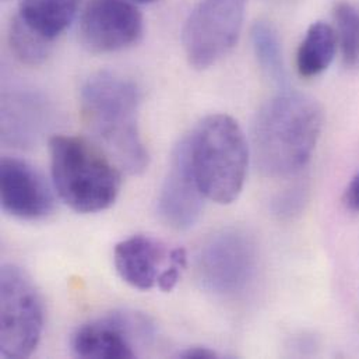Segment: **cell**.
I'll return each instance as SVG.
<instances>
[{
    "label": "cell",
    "mask_w": 359,
    "mask_h": 359,
    "mask_svg": "<svg viewBox=\"0 0 359 359\" xmlns=\"http://www.w3.org/2000/svg\"><path fill=\"white\" fill-rule=\"evenodd\" d=\"M323 128V111L309 95L283 93L269 100L253 122L257 170L269 178H288L311 161Z\"/></svg>",
    "instance_id": "1"
},
{
    "label": "cell",
    "mask_w": 359,
    "mask_h": 359,
    "mask_svg": "<svg viewBox=\"0 0 359 359\" xmlns=\"http://www.w3.org/2000/svg\"><path fill=\"white\" fill-rule=\"evenodd\" d=\"M139 107L137 84L119 73H95L80 91V109L87 129L102 151L130 175L143 174L149 167V151L137 123Z\"/></svg>",
    "instance_id": "2"
},
{
    "label": "cell",
    "mask_w": 359,
    "mask_h": 359,
    "mask_svg": "<svg viewBox=\"0 0 359 359\" xmlns=\"http://www.w3.org/2000/svg\"><path fill=\"white\" fill-rule=\"evenodd\" d=\"M205 198L229 204L241 194L249 164L246 137L235 119L210 115L178 144Z\"/></svg>",
    "instance_id": "3"
},
{
    "label": "cell",
    "mask_w": 359,
    "mask_h": 359,
    "mask_svg": "<svg viewBox=\"0 0 359 359\" xmlns=\"http://www.w3.org/2000/svg\"><path fill=\"white\" fill-rule=\"evenodd\" d=\"M52 183L62 201L80 214L109 208L122 187L121 168L102 150L74 136L49 142Z\"/></svg>",
    "instance_id": "4"
},
{
    "label": "cell",
    "mask_w": 359,
    "mask_h": 359,
    "mask_svg": "<svg viewBox=\"0 0 359 359\" xmlns=\"http://www.w3.org/2000/svg\"><path fill=\"white\" fill-rule=\"evenodd\" d=\"M43 305L28 274L14 264L0 273V354L28 358L43 332Z\"/></svg>",
    "instance_id": "5"
},
{
    "label": "cell",
    "mask_w": 359,
    "mask_h": 359,
    "mask_svg": "<svg viewBox=\"0 0 359 359\" xmlns=\"http://www.w3.org/2000/svg\"><path fill=\"white\" fill-rule=\"evenodd\" d=\"M248 0H200L183 28V48L190 66L208 69L238 42Z\"/></svg>",
    "instance_id": "6"
},
{
    "label": "cell",
    "mask_w": 359,
    "mask_h": 359,
    "mask_svg": "<svg viewBox=\"0 0 359 359\" xmlns=\"http://www.w3.org/2000/svg\"><path fill=\"white\" fill-rule=\"evenodd\" d=\"M255 269V243L239 229H224L211 235L200 248L196 259L198 283L204 290L221 297L243 291Z\"/></svg>",
    "instance_id": "7"
},
{
    "label": "cell",
    "mask_w": 359,
    "mask_h": 359,
    "mask_svg": "<svg viewBox=\"0 0 359 359\" xmlns=\"http://www.w3.org/2000/svg\"><path fill=\"white\" fill-rule=\"evenodd\" d=\"M154 337V325L143 313L121 311L81 326L72 339L79 358L130 359L137 357V344Z\"/></svg>",
    "instance_id": "8"
},
{
    "label": "cell",
    "mask_w": 359,
    "mask_h": 359,
    "mask_svg": "<svg viewBox=\"0 0 359 359\" xmlns=\"http://www.w3.org/2000/svg\"><path fill=\"white\" fill-rule=\"evenodd\" d=\"M143 17L128 0H93L80 21L83 45L94 53L122 50L142 36Z\"/></svg>",
    "instance_id": "9"
},
{
    "label": "cell",
    "mask_w": 359,
    "mask_h": 359,
    "mask_svg": "<svg viewBox=\"0 0 359 359\" xmlns=\"http://www.w3.org/2000/svg\"><path fill=\"white\" fill-rule=\"evenodd\" d=\"M3 210L24 221L46 218L53 212L55 197L45 178L28 163L4 157L0 164Z\"/></svg>",
    "instance_id": "10"
},
{
    "label": "cell",
    "mask_w": 359,
    "mask_h": 359,
    "mask_svg": "<svg viewBox=\"0 0 359 359\" xmlns=\"http://www.w3.org/2000/svg\"><path fill=\"white\" fill-rule=\"evenodd\" d=\"M204 198L184 154L177 146L158 197L161 219L174 229H189L200 218Z\"/></svg>",
    "instance_id": "11"
},
{
    "label": "cell",
    "mask_w": 359,
    "mask_h": 359,
    "mask_svg": "<svg viewBox=\"0 0 359 359\" xmlns=\"http://www.w3.org/2000/svg\"><path fill=\"white\" fill-rule=\"evenodd\" d=\"M165 248L154 238L135 235L115 246L114 262L121 278L130 287L149 291L157 285Z\"/></svg>",
    "instance_id": "12"
},
{
    "label": "cell",
    "mask_w": 359,
    "mask_h": 359,
    "mask_svg": "<svg viewBox=\"0 0 359 359\" xmlns=\"http://www.w3.org/2000/svg\"><path fill=\"white\" fill-rule=\"evenodd\" d=\"M76 13L77 0H21L18 18L52 42L73 22Z\"/></svg>",
    "instance_id": "13"
},
{
    "label": "cell",
    "mask_w": 359,
    "mask_h": 359,
    "mask_svg": "<svg viewBox=\"0 0 359 359\" xmlns=\"http://www.w3.org/2000/svg\"><path fill=\"white\" fill-rule=\"evenodd\" d=\"M337 49L336 31L326 22H315L308 29L297 55V67L302 77L323 73L334 59Z\"/></svg>",
    "instance_id": "14"
},
{
    "label": "cell",
    "mask_w": 359,
    "mask_h": 359,
    "mask_svg": "<svg viewBox=\"0 0 359 359\" xmlns=\"http://www.w3.org/2000/svg\"><path fill=\"white\" fill-rule=\"evenodd\" d=\"M252 43L264 74L274 83L283 86L285 83V67L281 42L276 28L264 21L256 22L252 28Z\"/></svg>",
    "instance_id": "15"
},
{
    "label": "cell",
    "mask_w": 359,
    "mask_h": 359,
    "mask_svg": "<svg viewBox=\"0 0 359 359\" xmlns=\"http://www.w3.org/2000/svg\"><path fill=\"white\" fill-rule=\"evenodd\" d=\"M8 38L15 57L27 65L42 63L52 50V42L29 29L18 17L11 22Z\"/></svg>",
    "instance_id": "16"
},
{
    "label": "cell",
    "mask_w": 359,
    "mask_h": 359,
    "mask_svg": "<svg viewBox=\"0 0 359 359\" xmlns=\"http://www.w3.org/2000/svg\"><path fill=\"white\" fill-rule=\"evenodd\" d=\"M339 25V38L346 66L359 63V10L350 3H340L334 11Z\"/></svg>",
    "instance_id": "17"
},
{
    "label": "cell",
    "mask_w": 359,
    "mask_h": 359,
    "mask_svg": "<svg viewBox=\"0 0 359 359\" xmlns=\"http://www.w3.org/2000/svg\"><path fill=\"white\" fill-rule=\"evenodd\" d=\"M309 189L306 184H295L278 194L273 201V211L280 218H292L298 215L306 204Z\"/></svg>",
    "instance_id": "18"
},
{
    "label": "cell",
    "mask_w": 359,
    "mask_h": 359,
    "mask_svg": "<svg viewBox=\"0 0 359 359\" xmlns=\"http://www.w3.org/2000/svg\"><path fill=\"white\" fill-rule=\"evenodd\" d=\"M170 260H171V266L168 269H165L164 271H161L158 276V280H157L158 288L164 292H171L178 285L182 270L187 264L186 250L183 248L174 249L170 255Z\"/></svg>",
    "instance_id": "19"
},
{
    "label": "cell",
    "mask_w": 359,
    "mask_h": 359,
    "mask_svg": "<svg viewBox=\"0 0 359 359\" xmlns=\"http://www.w3.org/2000/svg\"><path fill=\"white\" fill-rule=\"evenodd\" d=\"M346 204L350 210L359 211V172L350 182L347 190H346Z\"/></svg>",
    "instance_id": "20"
},
{
    "label": "cell",
    "mask_w": 359,
    "mask_h": 359,
    "mask_svg": "<svg viewBox=\"0 0 359 359\" xmlns=\"http://www.w3.org/2000/svg\"><path fill=\"white\" fill-rule=\"evenodd\" d=\"M178 357L182 359H212L218 358V354L205 347H191L180 353Z\"/></svg>",
    "instance_id": "21"
},
{
    "label": "cell",
    "mask_w": 359,
    "mask_h": 359,
    "mask_svg": "<svg viewBox=\"0 0 359 359\" xmlns=\"http://www.w3.org/2000/svg\"><path fill=\"white\" fill-rule=\"evenodd\" d=\"M135 1H139V3H149V1H153V0H135Z\"/></svg>",
    "instance_id": "22"
}]
</instances>
